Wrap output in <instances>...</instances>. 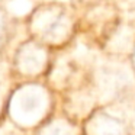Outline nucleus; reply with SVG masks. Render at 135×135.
Here are the masks:
<instances>
[{
  "mask_svg": "<svg viewBox=\"0 0 135 135\" xmlns=\"http://www.w3.org/2000/svg\"><path fill=\"white\" fill-rule=\"evenodd\" d=\"M81 7L61 0H41L23 19L26 36L42 42L52 51L67 50L80 35Z\"/></svg>",
  "mask_w": 135,
  "mask_h": 135,
  "instance_id": "nucleus-1",
  "label": "nucleus"
},
{
  "mask_svg": "<svg viewBox=\"0 0 135 135\" xmlns=\"http://www.w3.org/2000/svg\"><path fill=\"white\" fill-rule=\"evenodd\" d=\"M60 109V97L47 80L13 83L9 93L6 119L32 135Z\"/></svg>",
  "mask_w": 135,
  "mask_h": 135,
  "instance_id": "nucleus-2",
  "label": "nucleus"
},
{
  "mask_svg": "<svg viewBox=\"0 0 135 135\" xmlns=\"http://www.w3.org/2000/svg\"><path fill=\"white\" fill-rule=\"evenodd\" d=\"M55 51L26 36L18 44L10 58L9 79L13 83L45 80L52 65Z\"/></svg>",
  "mask_w": 135,
  "mask_h": 135,
  "instance_id": "nucleus-3",
  "label": "nucleus"
},
{
  "mask_svg": "<svg viewBox=\"0 0 135 135\" xmlns=\"http://www.w3.org/2000/svg\"><path fill=\"white\" fill-rule=\"evenodd\" d=\"M132 100L100 103L81 122V135H135Z\"/></svg>",
  "mask_w": 135,
  "mask_h": 135,
  "instance_id": "nucleus-4",
  "label": "nucleus"
},
{
  "mask_svg": "<svg viewBox=\"0 0 135 135\" xmlns=\"http://www.w3.org/2000/svg\"><path fill=\"white\" fill-rule=\"evenodd\" d=\"M32 135H81V123L58 109Z\"/></svg>",
  "mask_w": 135,
  "mask_h": 135,
  "instance_id": "nucleus-5",
  "label": "nucleus"
},
{
  "mask_svg": "<svg viewBox=\"0 0 135 135\" xmlns=\"http://www.w3.org/2000/svg\"><path fill=\"white\" fill-rule=\"evenodd\" d=\"M18 32V22L0 2V60L6 55Z\"/></svg>",
  "mask_w": 135,
  "mask_h": 135,
  "instance_id": "nucleus-6",
  "label": "nucleus"
},
{
  "mask_svg": "<svg viewBox=\"0 0 135 135\" xmlns=\"http://www.w3.org/2000/svg\"><path fill=\"white\" fill-rule=\"evenodd\" d=\"M12 84H7V83L2 81L0 80V123L6 120V109H7V100H9V93L10 89H12Z\"/></svg>",
  "mask_w": 135,
  "mask_h": 135,
  "instance_id": "nucleus-7",
  "label": "nucleus"
},
{
  "mask_svg": "<svg viewBox=\"0 0 135 135\" xmlns=\"http://www.w3.org/2000/svg\"><path fill=\"white\" fill-rule=\"evenodd\" d=\"M74 3H77L81 9L84 7H90V6H94L97 3H102V2H106V0H73Z\"/></svg>",
  "mask_w": 135,
  "mask_h": 135,
  "instance_id": "nucleus-8",
  "label": "nucleus"
},
{
  "mask_svg": "<svg viewBox=\"0 0 135 135\" xmlns=\"http://www.w3.org/2000/svg\"><path fill=\"white\" fill-rule=\"evenodd\" d=\"M126 60H128V64H129V67H131L132 73H134V77H135V42H134V45H132V50H131V52H129V55Z\"/></svg>",
  "mask_w": 135,
  "mask_h": 135,
  "instance_id": "nucleus-9",
  "label": "nucleus"
}]
</instances>
